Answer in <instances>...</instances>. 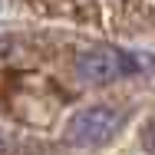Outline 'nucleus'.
Instances as JSON below:
<instances>
[{"label":"nucleus","mask_w":155,"mask_h":155,"mask_svg":"<svg viewBox=\"0 0 155 155\" xmlns=\"http://www.w3.org/2000/svg\"><path fill=\"white\" fill-rule=\"evenodd\" d=\"M119 125H122V116L112 106H89L69 116V122L63 129V142L76 149H99L116 139Z\"/></svg>","instance_id":"f257e3e1"},{"label":"nucleus","mask_w":155,"mask_h":155,"mask_svg":"<svg viewBox=\"0 0 155 155\" xmlns=\"http://www.w3.org/2000/svg\"><path fill=\"white\" fill-rule=\"evenodd\" d=\"M135 69H139V60L116 46H96V50H86L83 56H76V76L93 86L132 76Z\"/></svg>","instance_id":"f03ea898"},{"label":"nucleus","mask_w":155,"mask_h":155,"mask_svg":"<svg viewBox=\"0 0 155 155\" xmlns=\"http://www.w3.org/2000/svg\"><path fill=\"white\" fill-rule=\"evenodd\" d=\"M142 145H145V149L155 155V112L149 116V122L142 125Z\"/></svg>","instance_id":"7ed1b4c3"},{"label":"nucleus","mask_w":155,"mask_h":155,"mask_svg":"<svg viewBox=\"0 0 155 155\" xmlns=\"http://www.w3.org/2000/svg\"><path fill=\"white\" fill-rule=\"evenodd\" d=\"M3 149H7V139H3V132H0V152H3Z\"/></svg>","instance_id":"20e7f679"}]
</instances>
